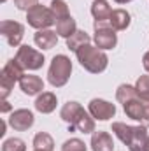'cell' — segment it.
<instances>
[{
    "mask_svg": "<svg viewBox=\"0 0 149 151\" xmlns=\"http://www.w3.org/2000/svg\"><path fill=\"white\" fill-rule=\"evenodd\" d=\"M56 104H58V100H56V95L53 91H42L37 99H35V104L34 106H35V109H37L39 113L49 114L56 109Z\"/></svg>",
    "mask_w": 149,
    "mask_h": 151,
    "instance_id": "7c38bea8",
    "label": "cell"
},
{
    "mask_svg": "<svg viewBox=\"0 0 149 151\" xmlns=\"http://www.w3.org/2000/svg\"><path fill=\"white\" fill-rule=\"evenodd\" d=\"M16 60L27 70H39L44 65V55L30 46H19L16 53Z\"/></svg>",
    "mask_w": 149,
    "mask_h": 151,
    "instance_id": "5b68a950",
    "label": "cell"
},
{
    "mask_svg": "<svg viewBox=\"0 0 149 151\" xmlns=\"http://www.w3.org/2000/svg\"><path fill=\"white\" fill-rule=\"evenodd\" d=\"M35 151H39V150H35Z\"/></svg>",
    "mask_w": 149,
    "mask_h": 151,
    "instance_id": "d590c367",
    "label": "cell"
},
{
    "mask_svg": "<svg viewBox=\"0 0 149 151\" xmlns=\"http://www.w3.org/2000/svg\"><path fill=\"white\" fill-rule=\"evenodd\" d=\"M123 109H125V114L135 121H140L144 119V100L139 97V93L135 97H132L130 100H126L123 104Z\"/></svg>",
    "mask_w": 149,
    "mask_h": 151,
    "instance_id": "8fae6325",
    "label": "cell"
},
{
    "mask_svg": "<svg viewBox=\"0 0 149 151\" xmlns=\"http://www.w3.org/2000/svg\"><path fill=\"white\" fill-rule=\"evenodd\" d=\"M91 14L95 18V21H109L112 14V9L111 5L107 4V0H95L91 4Z\"/></svg>",
    "mask_w": 149,
    "mask_h": 151,
    "instance_id": "e0dca14e",
    "label": "cell"
},
{
    "mask_svg": "<svg viewBox=\"0 0 149 151\" xmlns=\"http://www.w3.org/2000/svg\"><path fill=\"white\" fill-rule=\"evenodd\" d=\"M2 2H5V0H2Z\"/></svg>",
    "mask_w": 149,
    "mask_h": 151,
    "instance_id": "e575fe53",
    "label": "cell"
},
{
    "mask_svg": "<svg viewBox=\"0 0 149 151\" xmlns=\"http://www.w3.org/2000/svg\"><path fill=\"white\" fill-rule=\"evenodd\" d=\"M142 65H144V69L149 72V51L144 55V58H142Z\"/></svg>",
    "mask_w": 149,
    "mask_h": 151,
    "instance_id": "f546056e",
    "label": "cell"
},
{
    "mask_svg": "<svg viewBox=\"0 0 149 151\" xmlns=\"http://www.w3.org/2000/svg\"><path fill=\"white\" fill-rule=\"evenodd\" d=\"M39 0H14V5L19 11H30L34 5H37Z\"/></svg>",
    "mask_w": 149,
    "mask_h": 151,
    "instance_id": "83f0119b",
    "label": "cell"
},
{
    "mask_svg": "<svg viewBox=\"0 0 149 151\" xmlns=\"http://www.w3.org/2000/svg\"><path fill=\"white\" fill-rule=\"evenodd\" d=\"M34 121H35L34 113L28 111V109H16V111H12L11 118H9V125H11L14 130H18V132L28 130V128L34 125Z\"/></svg>",
    "mask_w": 149,
    "mask_h": 151,
    "instance_id": "ba28073f",
    "label": "cell"
},
{
    "mask_svg": "<svg viewBox=\"0 0 149 151\" xmlns=\"http://www.w3.org/2000/svg\"><path fill=\"white\" fill-rule=\"evenodd\" d=\"M142 100H144V119L140 125L149 127V99H142Z\"/></svg>",
    "mask_w": 149,
    "mask_h": 151,
    "instance_id": "f1b7e54d",
    "label": "cell"
},
{
    "mask_svg": "<svg viewBox=\"0 0 149 151\" xmlns=\"http://www.w3.org/2000/svg\"><path fill=\"white\" fill-rule=\"evenodd\" d=\"M4 134H5V121L2 119L0 121V135H4Z\"/></svg>",
    "mask_w": 149,
    "mask_h": 151,
    "instance_id": "1f68e13d",
    "label": "cell"
},
{
    "mask_svg": "<svg viewBox=\"0 0 149 151\" xmlns=\"http://www.w3.org/2000/svg\"><path fill=\"white\" fill-rule=\"evenodd\" d=\"M88 113L91 114L95 119H100V121H107L114 118L116 114V106L107 102V100H102V99H93L88 106Z\"/></svg>",
    "mask_w": 149,
    "mask_h": 151,
    "instance_id": "52a82bcc",
    "label": "cell"
},
{
    "mask_svg": "<svg viewBox=\"0 0 149 151\" xmlns=\"http://www.w3.org/2000/svg\"><path fill=\"white\" fill-rule=\"evenodd\" d=\"M7 111H11V106L7 100H2V113H7Z\"/></svg>",
    "mask_w": 149,
    "mask_h": 151,
    "instance_id": "4dcf8cb0",
    "label": "cell"
},
{
    "mask_svg": "<svg viewBox=\"0 0 149 151\" xmlns=\"http://www.w3.org/2000/svg\"><path fill=\"white\" fill-rule=\"evenodd\" d=\"M2 76L12 79V81L16 83V81H19V79L25 76V69H23V65L14 58V60H9V62L4 65V69H2Z\"/></svg>",
    "mask_w": 149,
    "mask_h": 151,
    "instance_id": "d6986e66",
    "label": "cell"
},
{
    "mask_svg": "<svg viewBox=\"0 0 149 151\" xmlns=\"http://www.w3.org/2000/svg\"><path fill=\"white\" fill-rule=\"evenodd\" d=\"M130 14L125 11V9H114L109 18V25H111L112 30L116 32H121V30H126L130 27Z\"/></svg>",
    "mask_w": 149,
    "mask_h": 151,
    "instance_id": "9a60e30c",
    "label": "cell"
},
{
    "mask_svg": "<svg viewBox=\"0 0 149 151\" xmlns=\"http://www.w3.org/2000/svg\"><path fill=\"white\" fill-rule=\"evenodd\" d=\"M70 74H72V62H70V58L65 56V55H56L51 60V65H49V70H47L49 84L54 86V88H62L70 79Z\"/></svg>",
    "mask_w": 149,
    "mask_h": 151,
    "instance_id": "3957f363",
    "label": "cell"
},
{
    "mask_svg": "<svg viewBox=\"0 0 149 151\" xmlns=\"http://www.w3.org/2000/svg\"><path fill=\"white\" fill-rule=\"evenodd\" d=\"M62 151H86V144L81 141V139H69L63 142Z\"/></svg>",
    "mask_w": 149,
    "mask_h": 151,
    "instance_id": "4316f807",
    "label": "cell"
},
{
    "mask_svg": "<svg viewBox=\"0 0 149 151\" xmlns=\"http://www.w3.org/2000/svg\"><path fill=\"white\" fill-rule=\"evenodd\" d=\"M69 128L70 130H77L81 134H91V132H95V118L90 113L82 111V113L79 114V118L75 119Z\"/></svg>",
    "mask_w": 149,
    "mask_h": 151,
    "instance_id": "5bb4252c",
    "label": "cell"
},
{
    "mask_svg": "<svg viewBox=\"0 0 149 151\" xmlns=\"http://www.w3.org/2000/svg\"><path fill=\"white\" fill-rule=\"evenodd\" d=\"M75 56H77V62L81 63V67L86 69L91 74H100L109 65V58L104 53V49H100L97 46H91L90 42L81 46L75 51Z\"/></svg>",
    "mask_w": 149,
    "mask_h": 151,
    "instance_id": "7a4b0ae2",
    "label": "cell"
},
{
    "mask_svg": "<svg viewBox=\"0 0 149 151\" xmlns=\"http://www.w3.org/2000/svg\"><path fill=\"white\" fill-rule=\"evenodd\" d=\"M84 109L81 107V104L79 102H67L63 107H62V111H60V116H62V119L65 121V123H69V127L74 123L75 119L79 118V114L82 113Z\"/></svg>",
    "mask_w": 149,
    "mask_h": 151,
    "instance_id": "ac0fdd59",
    "label": "cell"
},
{
    "mask_svg": "<svg viewBox=\"0 0 149 151\" xmlns=\"http://www.w3.org/2000/svg\"><path fill=\"white\" fill-rule=\"evenodd\" d=\"M49 9H51V12H53V16H54L56 21H60V19L70 16V12H69V5H67L63 0H53Z\"/></svg>",
    "mask_w": 149,
    "mask_h": 151,
    "instance_id": "603a6c76",
    "label": "cell"
},
{
    "mask_svg": "<svg viewBox=\"0 0 149 151\" xmlns=\"http://www.w3.org/2000/svg\"><path fill=\"white\" fill-rule=\"evenodd\" d=\"M34 148L39 151H53L54 150V141L49 134L46 132H39L34 137Z\"/></svg>",
    "mask_w": 149,
    "mask_h": 151,
    "instance_id": "7402d4cb",
    "label": "cell"
},
{
    "mask_svg": "<svg viewBox=\"0 0 149 151\" xmlns=\"http://www.w3.org/2000/svg\"><path fill=\"white\" fill-rule=\"evenodd\" d=\"M75 30H77V25H75V19L72 18V16H69V18H63V19L56 21V34H58L60 37L69 39Z\"/></svg>",
    "mask_w": 149,
    "mask_h": 151,
    "instance_id": "ffe728a7",
    "label": "cell"
},
{
    "mask_svg": "<svg viewBox=\"0 0 149 151\" xmlns=\"http://www.w3.org/2000/svg\"><path fill=\"white\" fill-rule=\"evenodd\" d=\"M0 32L5 37V40L9 42V46L16 47L21 44V39L25 35V27L18 21H2L0 23Z\"/></svg>",
    "mask_w": 149,
    "mask_h": 151,
    "instance_id": "8992f818",
    "label": "cell"
},
{
    "mask_svg": "<svg viewBox=\"0 0 149 151\" xmlns=\"http://www.w3.org/2000/svg\"><path fill=\"white\" fill-rule=\"evenodd\" d=\"M27 19H28V25L37 28V30H47L49 27H53L56 23L53 12L49 7H44V5H34L30 11H27Z\"/></svg>",
    "mask_w": 149,
    "mask_h": 151,
    "instance_id": "277c9868",
    "label": "cell"
},
{
    "mask_svg": "<svg viewBox=\"0 0 149 151\" xmlns=\"http://www.w3.org/2000/svg\"><path fill=\"white\" fill-rule=\"evenodd\" d=\"M19 88L25 95L28 97H34V95H40L42 90H44V81L39 77V76H34V74H25L19 81Z\"/></svg>",
    "mask_w": 149,
    "mask_h": 151,
    "instance_id": "30bf717a",
    "label": "cell"
},
{
    "mask_svg": "<svg viewBox=\"0 0 149 151\" xmlns=\"http://www.w3.org/2000/svg\"><path fill=\"white\" fill-rule=\"evenodd\" d=\"M93 151H114V141L109 132H93L91 135Z\"/></svg>",
    "mask_w": 149,
    "mask_h": 151,
    "instance_id": "4fadbf2b",
    "label": "cell"
},
{
    "mask_svg": "<svg viewBox=\"0 0 149 151\" xmlns=\"http://www.w3.org/2000/svg\"><path fill=\"white\" fill-rule=\"evenodd\" d=\"M144 151H149V137H148V141H146V146H144Z\"/></svg>",
    "mask_w": 149,
    "mask_h": 151,
    "instance_id": "836d02e7",
    "label": "cell"
},
{
    "mask_svg": "<svg viewBox=\"0 0 149 151\" xmlns=\"http://www.w3.org/2000/svg\"><path fill=\"white\" fill-rule=\"evenodd\" d=\"M91 40V37L84 32V30H75L74 34L70 35V37L67 39V47L70 49V51H77L81 46H84V44H88Z\"/></svg>",
    "mask_w": 149,
    "mask_h": 151,
    "instance_id": "44dd1931",
    "label": "cell"
},
{
    "mask_svg": "<svg viewBox=\"0 0 149 151\" xmlns=\"http://www.w3.org/2000/svg\"><path fill=\"white\" fill-rule=\"evenodd\" d=\"M135 90L140 99H149V76H140L135 83Z\"/></svg>",
    "mask_w": 149,
    "mask_h": 151,
    "instance_id": "484cf974",
    "label": "cell"
},
{
    "mask_svg": "<svg viewBox=\"0 0 149 151\" xmlns=\"http://www.w3.org/2000/svg\"><path fill=\"white\" fill-rule=\"evenodd\" d=\"M93 40L100 49H112L117 44V35L116 30H112L111 27H102V28H95Z\"/></svg>",
    "mask_w": 149,
    "mask_h": 151,
    "instance_id": "9c48e42d",
    "label": "cell"
},
{
    "mask_svg": "<svg viewBox=\"0 0 149 151\" xmlns=\"http://www.w3.org/2000/svg\"><path fill=\"white\" fill-rule=\"evenodd\" d=\"M35 44H37L40 49H51V47H54L56 46V42H58V34L56 32H53V30H39L37 34H35Z\"/></svg>",
    "mask_w": 149,
    "mask_h": 151,
    "instance_id": "2e32d148",
    "label": "cell"
},
{
    "mask_svg": "<svg viewBox=\"0 0 149 151\" xmlns=\"http://www.w3.org/2000/svg\"><path fill=\"white\" fill-rule=\"evenodd\" d=\"M135 95H137V90H135V86H130V84H121L116 91V99L119 104H125L126 100H130Z\"/></svg>",
    "mask_w": 149,
    "mask_h": 151,
    "instance_id": "cb8c5ba5",
    "label": "cell"
},
{
    "mask_svg": "<svg viewBox=\"0 0 149 151\" xmlns=\"http://www.w3.org/2000/svg\"><path fill=\"white\" fill-rule=\"evenodd\" d=\"M116 4H128V2H132V0H114Z\"/></svg>",
    "mask_w": 149,
    "mask_h": 151,
    "instance_id": "d6a6232c",
    "label": "cell"
},
{
    "mask_svg": "<svg viewBox=\"0 0 149 151\" xmlns=\"http://www.w3.org/2000/svg\"><path fill=\"white\" fill-rule=\"evenodd\" d=\"M2 151H27V144L18 137H11L2 144Z\"/></svg>",
    "mask_w": 149,
    "mask_h": 151,
    "instance_id": "d4e9b609",
    "label": "cell"
},
{
    "mask_svg": "<svg viewBox=\"0 0 149 151\" xmlns=\"http://www.w3.org/2000/svg\"><path fill=\"white\" fill-rule=\"evenodd\" d=\"M146 128L148 127H144V125L132 127V125H126V123H121V121L112 123V132L116 134V137L125 146H128L130 151H144L146 141L149 137Z\"/></svg>",
    "mask_w": 149,
    "mask_h": 151,
    "instance_id": "6da1fadb",
    "label": "cell"
}]
</instances>
